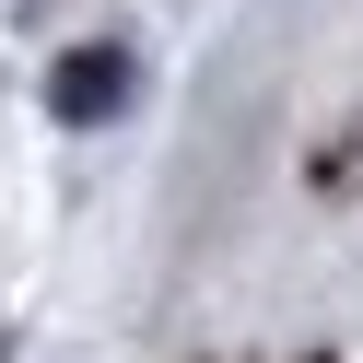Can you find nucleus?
<instances>
[{
  "label": "nucleus",
  "mask_w": 363,
  "mask_h": 363,
  "mask_svg": "<svg viewBox=\"0 0 363 363\" xmlns=\"http://www.w3.org/2000/svg\"><path fill=\"white\" fill-rule=\"evenodd\" d=\"M48 106H59L71 129L118 118V106H129V48H71V59L48 71Z\"/></svg>",
  "instance_id": "1"
}]
</instances>
